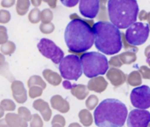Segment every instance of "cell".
Instances as JSON below:
<instances>
[{
  "instance_id": "d6a6232c",
  "label": "cell",
  "mask_w": 150,
  "mask_h": 127,
  "mask_svg": "<svg viewBox=\"0 0 150 127\" xmlns=\"http://www.w3.org/2000/svg\"><path fill=\"white\" fill-rule=\"evenodd\" d=\"M52 127H63V126H62L59 123H54V124H52Z\"/></svg>"
},
{
  "instance_id": "277c9868",
  "label": "cell",
  "mask_w": 150,
  "mask_h": 127,
  "mask_svg": "<svg viewBox=\"0 0 150 127\" xmlns=\"http://www.w3.org/2000/svg\"><path fill=\"white\" fill-rule=\"evenodd\" d=\"M108 12L113 25L126 29L136 21L139 8L136 0H108Z\"/></svg>"
},
{
  "instance_id": "4fadbf2b",
  "label": "cell",
  "mask_w": 150,
  "mask_h": 127,
  "mask_svg": "<svg viewBox=\"0 0 150 127\" xmlns=\"http://www.w3.org/2000/svg\"><path fill=\"white\" fill-rule=\"evenodd\" d=\"M33 106L35 109H36L37 111L41 112L44 121H50L52 117V112L51 109L50 108V106H49L47 102L44 101L42 99H38V100L35 101Z\"/></svg>"
},
{
  "instance_id": "4dcf8cb0",
  "label": "cell",
  "mask_w": 150,
  "mask_h": 127,
  "mask_svg": "<svg viewBox=\"0 0 150 127\" xmlns=\"http://www.w3.org/2000/svg\"><path fill=\"white\" fill-rule=\"evenodd\" d=\"M63 87L66 89H71L72 87V84L70 83V82L68 81H63Z\"/></svg>"
},
{
  "instance_id": "5bb4252c",
  "label": "cell",
  "mask_w": 150,
  "mask_h": 127,
  "mask_svg": "<svg viewBox=\"0 0 150 127\" xmlns=\"http://www.w3.org/2000/svg\"><path fill=\"white\" fill-rule=\"evenodd\" d=\"M107 86H108V82L102 76L92 78V79H91L88 83V88L89 90L94 91L99 93L104 92L106 89Z\"/></svg>"
},
{
  "instance_id": "f1b7e54d",
  "label": "cell",
  "mask_w": 150,
  "mask_h": 127,
  "mask_svg": "<svg viewBox=\"0 0 150 127\" xmlns=\"http://www.w3.org/2000/svg\"><path fill=\"white\" fill-rule=\"evenodd\" d=\"M41 30L42 33H44V34H51L52 32L54 30V26H53L52 24H41Z\"/></svg>"
},
{
  "instance_id": "f546056e",
  "label": "cell",
  "mask_w": 150,
  "mask_h": 127,
  "mask_svg": "<svg viewBox=\"0 0 150 127\" xmlns=\"http://www.w3.org/2000/svg\"><path fill=\"white\" fill-rule=\"evenodd\" d=\"M60 2L64 6L68 7V8H72L77 5L79 0H60Z\"/></svg>"
},
{
  "instance_id": "9c48e42d",
  "label": "cell",
  "mask_w": 150,
  "mask_h": 127,
  "mask_svg": "<svg viewBox=\"0 0 150 127\" xmlns=\"http://www.w3.org/2000/svg\"><path fill=\"white\" fill-rule=\"evenodd\" d=\"M130 101L132 106L140 109H146L150 107V87L146 85L134 88L130 94Z\"/></svg>"
},
{
  "instance_id": "1f68e13d",
  "label": "cell",
  "mask_w": 150,
  "mask_h": 127,
  "mask_svg": "<svg viewBox=\"0 0 150 127\" xmlns=\"http://www.w3.org/2000/svg\"><path fill=\"white\" fill-rule=\"evenodd\" d=\"M69 127H82V126L80 125V124L77 123H71L70 125L69 126Z\"/></svg>"
},
{
  "instance_id": "7a4b0ae2",
  "label": "cell",
  "mask_w": 150,
  "mask_h": 127,
  "mask_svg": "<svg viewBox=\"0 0 150 127\" xmlns=\"http://www.w3.org/2000/svg\"><path fill=\"white\" fill-rule=\"evenodd\" d=\"M127 108L119 100L102 101L94 110L95 124L98 127H122L127 118Z\"/></svg>"
},
{
  "instance_id": "44dd1931",
  "label": "cell",
  "mask_w": 150,
  "mask_h": 127,
  "mask_svg": "<svg viewBox=\"0 0 150 127\" xmlns=\"http://www.w3.org/2000/svg\"><path fill=\"white\" fill-rule=\"evenodd\" d=\"M27 85H28L29 87H31L33 86H39L42 88L43 89H45L47 87V85H46L45 82L43 81V79L41 78L40 76H32L30 79H29L28 82H27Z\"/></svg>"
},
{
  "instance_id": "52a82bcc",
  "label": "cell",
  "mask_w": 150,
  "mask_h": 127,
  "mask_svg": "<svg viewBox=\"0 0 150 127\" xmlns=\"http://www.w3.org/2000/svg\"><path fill=\"white\" fill-rule=\"evenodd\" d=\"M149 35V26L146 23L135 22L126 30L125 39L131 46H139L146 41Z\"/></svg>"
},
{
  "instance_id": "cb8c5ba5",
  "label": "cell",
  "mask_w": 150,
  "mask_h": 127,
  "mask_svg": "<svg viewBox=\"0 0 150 127\" xmlns=\"http://www.w3.org/2000/svg\"><path fill=\"white\" fill-rule=\"evenodd\" d=\"M43 89L39 86H33L30 87L29 90V96L31 98H35L37 97H39L42 95Z\"/></svg>"
},
{
  "instance_id": "603a6c76",
  "label": "cell",
  "mask_w": 150,
  "mask_h": 127,
  "mask_svg": "<svg viewBox=\"0 0 150 127\" xmlns=\"http://www.w3.org/2000/svg\"><path fill=\"white\" fill-rule=\"evenodd\" d=\"M99 103V99L96 95H90L86 101V105L87 106L88 109L89 110H93Z\"/></svg>"
},
{
  "instance_id": "e0dca14e",
  "label": "cell",
  "mask_w": 150,
  "mask_h": 127,
  "mask_svg": "<svg viewBox=\"0 0 150 127\" xmlns=\"http://www.w3.org/2000/svg\"><path fill=\"white\" fill-rule=\"evenodd\" d=\"M88 90V88L83 84L72 85V87L71 89L72 95L79 100H83L86 98L89 93Z\"/></svg>"
},
{
  "instance_id": "5b68a950",
  "label": "cell",
  "mask_w": 150,
  "mask_h": 127,
  "mask_svg": "<svg viewBox=\"0 0 150 127\" xmlns=\"http://www.w3.org/2000/svg\"><path fill=\"white\" fill-rule=\"evenodd\" d=\"M80 61L85 76L90 78L105 75L109 67L107 58L97 52L84 53L81 56Z\"/></svg>"
},
{
  "instance_id": "8992f818",
  "label": "cell",
  "mask_w": 150,
  "mask_h": 127,
  "mask_svg": "<svg viewBox=\"0 0 150 127\" xmlns=\"http://www.w3.org/2000/svg\"><path fill=\"white\" fill-rule=\"evenodd\" d=\"M61 76L66 80L77 81L83 74L81 61L77 55L63 57L59 65Z\"/></svg>"
},
{
  "instance_id": "3957f363",
  "label": "cell",
  "mask_w": 150,
  "mask_h": 127,
  "mask_svg": "<svg viewBox=\"0 0 150 127\" xmlns=\"http://www.w3.org/2000/svg\"><path fill=\"white\" fill-rule=\"evenodd\" d=\"M94 43L99 51L106 55H114L122 48V33L117 27L108 21H100L93 26Z\"/></svg>"
},
{
  "instance_id": "d6986e66",
  "label": "cell",
  "mask_w": 150,
  "mask_h": 127,
  "mask_svg": "<svg viewBox=\"0 0 150 127\" xmlns=\"http://www.w3.org/2000/svg\"><path fill=\"white\" fill-rule=\"evenodd\" d=\"M79 118L84 126H90L93 123V117L91 112L87 109H83L79 112Z\"/></svg>"
},
{
  "instance_id": "484cf974",
  "label": "cell",
  "mask_w": 150,
  "mask_h": 127,
  "mask_svg": "<svg viewBox=\"0 0 150 127\" xmlns=\"http://www.w3.org/2000/svg\"><path fill=\"white\" fill-rule=\"evenodd\" d=\"M18 114L20 115L21 118H23L27 122L31 121L32 115L30 113V110L26 107H20L18 109Z\"/></svg>"
},
{
  "instance_id": "8fae6325",
  "label": "cell",
  "mask_w": 150,
  "mask_h": 127,
  "mask_svg": "<svg viewBox=\"0 0 150 127\" xmlns=\"http://www.w3.org/2000/svg\"><path fill=\"white\" fill-rule=\"evenodd\" d=\"M100 0H80V14L84 17L94 19L99 14Z\"/></svg>"
},
{
  "instance_id": "30bf717a",
  "label": "cell",
  "mask_w": 150,
  "mask_h": 127,
  "mask_svg": "<svg viewBox=\"0 0 150 127\" xmlns=\"http://www.w3.org/2000/svg\"><path fill=\"white\" fill-rule=\"evenodd\" d=\"M150 123V112L144 109H133L127 118L128 127H147Z\"/></svg>"
},
{
  "instance_id": "ac0fdd59",
  "label": "cell",
  "mask_w": 150,
  "mask_h": 127,
  "mask_svg": "<svg viewBox=\"0 0 150 127\" xmlns=\"http://www.w3.org/2000/svg\"><path fill=\"white\" fill-rule=\"evenodd\" d=\"M43 76L44 78L53 86H57L61 83V77L55 72L50 70H45L43 72Z\"/></svg>"
},
{
  "instance_id": "7402d4cb",
  "label": "cell",
  "mask_w": 150,
  "mask_h": 127,
  "mask_svg": "<svg viewBox=\"0 0 150 127\" xmlns=\"http://www.w3.org/2000/svg\"><path fill=\"white\" fill-rule=\"evenodd\" d=\"M127 83L131 86H134L141 84V80L139 73L136 71L131 73L127 77Z\"/></svg>"
},
{
  "instance_id": "d4e9b609",
  "label": "cell",
  "mask_w": 150,
  "mask_h": 127,
  "mask_svg": "<svg viewBox=\"0 0 150 127\" xmlns=\"http://www.w3.org/2000/svg\"><path fill=\"white\" fill-rule=\"evenodd\" d=\"M43 121L41 117L38 114L32 115V119L30 121V127H43Z\"/></svg>"
},
{
  "instance_id": "6da1fadb",
  "label": "cell",
  "mask_w": 150,
  "mask_h": 127,
  "mask_svg": "<svg viewBox=\"0 0 150 127\" xmlns=\"http://www.w3.org/2000/svg\"><path fill=\"white\" fill-rule=\"evenodd\" d=\"M66 44L71 53H81L91 48L94 43L92 27L85 20L73 19L65 30Z\"/></svg>"
},
{
  "instance_id": "ba28073f",
  "label": "cell",
  "mask_w": 150,
  "mask_h": 127,
  "mask_svg": "<svg viewBox=\"0 0 150 127\" xmlns=\"http://www.w3.org/2000/svg\"><path fill=\"white\" fill-rule=\"evenodd\" d=\"M38 48L43 56L51 59L56 64L60 63L64 57V53L61 49L48 39L44 38L40 40L38 44Z\"/></svg>"
},
{
  "instance_id": "4316f807",
  "label": "cell",
  "mask_w": 150,
  "mask_h": 127,
  "mask_svg": "<svg viewBox=\"0 0 150 127\" xmlns=\"http://www.w3.org/2000/svg\"><path fill=\"white\" fill-rule=\"evenodd\" d=\"M54 123H59L63 127L65 126L66 125V120L63 118L62 115H56L53 118L52 121V124Z\"/></svg>"
},
{
  "instance_id": "2e32d148",
  "label": "cell",
  "mask_w": 150,
  "mask_h": 127,
  "mask_svg": "<svg viewBox=\"0 0 150 127\" xmlns=\"http://www.w3.org/2000/svg\"><path fill=\"white\" fill-rule=\"evenodd\" d=\"M13 89L14 98L17 101V102L20 103L26 102L27 99V91L24 88V84L21 82H15V83L13 85Z\"/></svg>"
},
{
  "instance_id": "7c38bea8",
  "label": "cell",
  "mask_w": 150,
  "mask_h": 127,
  "mask_svg": "<svg viewBox=\"0 0 150 127\" xmlns=\"http://www.w3.org/2000/svg\"><path fill=\"white\" fill-rule=\"evenodd\" d=\"M107 78L110 83L115 86H119L126 81V76L122 70L116 68H111L107 73Z\"/></svg>"
},
{
  "instance_id": "9a60e30c",
  "label": "cell",
  "mask_w": 150,
  "mask_h": 127,
  "mask_svg": "<svg viewBox=\"0 0 150 127\" xmlns=\"http://www.w3.org/2000/svg\"><path fill=\"white\" fill-rule=\"evenodd\" d=\"M51 105L53 109L59 111L61 113H66L70 109L69 103L60 95H54L51 98Z\"/></svg>"
},
{
  "instance_id": "836d02e7",
  "label": "cell",
  "mask_w": 150,
  "mask_h": 127,
  "mask_svg": "<svg viewBox=\"0 0 150 127\" xmlns=\"http://www.w3.org/2000/svg\"><path fill=\"white\" fill-rule=\"evenodd\" d=\"M147 127H150V123L149 124V126H147Z\"/></svg>"
},
{
  "instance_id": "ffe728a7",
  "label": "cell",
  "mask_w": 150,
  "mask_h": 127,
  "mask_svg": "<svg viewBox=\"0 0 150 127\" xmlns=\"http://www.w3.org/2000/svg\"><path fill=\"white\" fill-rule=\"evenodd\" d=\"M119 57L121 61L122 62V63H127V64L132 63V62H134L136 60V56H135V54L130 51L125 52V53L119 55Z\"/></svg>"
},
{
  "instance_id": "83f0119b",
  "label": "cell",
  "mask_w": 150,
  "mask_h": 127,
  "mask_svg": "<svg viewBox=\"0 0 150 127\" xmlns=\"http://www.w3.org/2000/svg\"><path fill=\"white\" fill-rule=\"evenodd\" d=\"M110 65L112 66V67H120L122 65V62L119 59V56H113L110 59Z\"/></svg>"
}]
</instances>
